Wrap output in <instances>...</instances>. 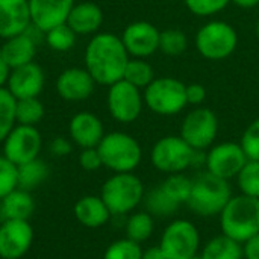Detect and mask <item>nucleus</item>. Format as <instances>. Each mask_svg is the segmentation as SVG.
Here are the masks:
<instances>
[{
    "label": "nucleus",
    "mask_w": 259,
    "mask_h": 259,
    "mask_svg": "<svg viewBox=\"0 0 259 259\" xmlns=\"http://www.w3.org/2000/svg\"><path fill=\"white\" fill-rule=\"evenodd\" d=\"M188 11L197 17H211L222 12L231 0H184Z\"/></svg>",
    "instance_id": "38"
},
{
    "label": "nucleus",
    "mask_w": 259,
    "mask_h": 259,
    "mask_svg": "<svg viewBox=\"0 0 259 259\" xmlns=\"http://www.w3.org/2000/svg\"><path fill=\"white\" fill-rule=\"evenodd\" d=\"M30 26L29 0H0V38L24 33Z\"/></svg>",
    "instance_id": "20"
},
{
    "label": "nucleus",
    "mask_w": 259,
    "mask_h": 259,
    "mask_svg": "<svg viewBox=\"0 0 259 259\" xmlns=\"http://www.w3.org/2000/svg\"><path fill=\"white\" fill-rule=\"evenodd\" d=\"M46 74L44 70L36 62H29L26 65L11 70L6 88L17 99H30L38 97L44 90Z\"/></svg>",
    "instance_id": "17"
},
{
    "label": "nucleus",
    "mask_w": 259,
    "mask_h": 259,
    "mask_svg": "<svg viewBox=\"0 0 259 259\" xmlns=\"http://www.w3.org/2000/svg\"><path fill=\"white\" fill-rule=\"evenodd\" d=\"M143 249L140 243L129 238H121L108 246L103 253V259H141Z\"/></svg>",
    "instance_id": "36"
},
{
    "label": "nucleus",
    "mask_w": 259,
    "mask_h": 259,
    "mask_svg": "<svg viewBox=\"0 0 259 259\" xmlns=\"http://www.w3.org/2000/svg\"><path fill=\"white\" fill-rule=\"evenodd\" d=\"M0 55L12 70L33 62L36 55V42L29 35V32H24L5 39L3 46L0 47Z\"/></svg>",
    "instance_id": "22"
},
{
    "label": "nucleus",
    "mask_w": 259,
    "mask_h": 259,
    "mask_svg": "<svg viewBox=\"0 0 259 259\" xmlns=\"http://www.w3.org/2000/svg\"><path fill=\"white\" fill-rule=\"evenodd\" d=\"M191 259H202V258H200V255H197V256H194V258H191Z\"/></svg>",
    "instance_id": "48"
},
{
    "label": "nucleus",
    "mask_w": 259,
    "mask_h": 259,
    "mask_svg": "<svg viewBox=\"0 0 259 259\" xmlns=\"http://www.w3.org/2000/svg\"><path fill=\"white\" fill-rule=\"evenodd\" d=\"M231 197L232 190L229 181L205 171L193 181L191 194L187 203L190 209L200 217H215L222 214Z\"/></svg>",
    "instance_id": "3"
},
{
    "label": "nucleus",
    "mask_w": 259,
    "mask_h": 259,
    "mask_svg": "<svg viewBox=\"0 0 259 259\" xmlns=\"http://www.w3.org/2000/svg\"><path fill=\"white\" fill-rule=\"evenodd\" d=\"M244 259H259V234L243 244Z\"/></svg>",
    "instance_id": "43"
},
{
    "label": "nucleus",
    "mask_w": 259,
    "mask_h": 259,
    "mask_svg": "<svg viewBox=\"0 0 259 259\" xmlns=\"http://www.w3.org/2000/svg\"><path fill=\"white\" fill-rule=\"evenodd\" d=\"M247 159L259 161V118L253 120L243 132L240 141Z\"/></svg>",
    "instance_id": "39"
},
{
    "label": "nucleus",
    "mask_w": 259,
    "mask_h": 259,
    "mask_svg": "<svg viewBox=\"0 0 259 259\" xmlns=\"http://www.w3.org/2000/svg\"><path fill=\"white\" fill-rule=\"evenodd\" d=\"M96 85V80L85 67L67 68L56 79V91L67 102H83L90 99Z\"/></svg>",
    "instance_id": "18"
},
{
    "label": "nucleus",
    "mask_w": 259,
    "mask_h": 259,
    "mask_svg": "<svg viewBox=\"0 0 259 259\" xmlns=\"http://www.w3.org/2000/svg\"><path fill=\"white\" fill-rule=\"evenodd\" d=\"M238 46L237 30L226 21L212 20L203 24L196 33L197 52L209 61L229 58Z\"/></svg>",
    "instance_id": "7"
},
{
    "label": "nucleus",
    "mask_w": 259,
    "mask_h": 259,
    "mask_svg": "<svg viewBox=\"0 0 259 259\" xmlns=\"http://www.w3.org/2000/svg\"><path fill=\"white\" fill-rule=\"evenodd\" d=\"M17 167H18V188L21 190L32 191L38 188L49 178V167L39 158H35Z\"/></svg>",
    "instance_id": "27"
},
{
    "label": "nucleus",
    "mask_w": 259,
    "mask_h": 259,
    "mask_svg": "<svg viewBox=\"0 0 259 259\" xmlns=\"http://www.w3.org/2000/svg\"><path fill=\"white\" fill-rule=\"evenodd\" d=\"M50 152L53 156H58V158L67 156L71 153V143L64 137H58L50 143Z\"/></svg>",
    "instance_id": "42"
},
{
    "label": "nucleus",
    "mask_w": 259,
    "mask_h": 259,
    "mask_svg": "<svg viewBox=\"0 0 259 259\" xmlns=\"http://www.w3.org/2000/svg\"><path fill=\"white\" fill-rule=\"evenodd\" d=\"M241 194L259 199V161L249 159L237 176Z\"/></svg>",
    "instance_id": "34"
},
{
    "label": "nucleus",
    "mask_w": 259,
    "mask_h": 259,
    "mask_svg": "<svg viewBox=\"0 0 259 259\" xmlns=\"http://www.w3.org/2000/svg\"><path fill=\"white\" fill-rule=\"evenodd\" d=\"M106 103L111 117L120 123L127 124L141 115L144 96L141 94L140 88L121 79L109 87Z\"/></svg>",
    "instance_id": "11"
},
{
    "label": "nucleus",
    "mask_w": 259,
    "mask_h": 259,
    "mask_svg": "<svg viewBox=\"0 0 259 259\" xmlns=\"http://www.w3.org/2000/svg\"><path fill=\"white\" fill-rule=\"evenodd\" d=\"M103 167L114 173H132L143 159L140 143L129 134L109 132L105 134L97 146Z\"/></svg>",
    "instance_id": "4"
},
{
    "label": "nucleus",
    "mask_w": 259,
    "mask_h": 259,
    "mask_svg": "<svg viewBox=\"0 0 259 259\" xmlns=\"http://www.w3.org/2000/svg\"><path fill=\"white\" fill-rule=\"evenodd\" d=\"M159 247L167 259L194 258L200 249V232L190 220H173L164 229Z\"/></svg>",
    "instance_id": "9"
},
{
    "label": "nucleus",
    "mask_w": 259,
    "mask_h": 259,
    "mask_svg": "<svg viewBox=\"0 0 259 259\" xmlns=\"http://www.w3.org/2000/svg\"><path fill=\"white\" fill-rule=\"evenodd\" d=\"M123 79L140 90H146L155 80V71L153 67L143 58H131L126 65Z\"/></svg>",
    "instance_id": "28"
},
{
    "label": "nucleus",
    "mask_w": 259,
    "mask_h": 259,
    "mask_svg": "<svg viewBox=\"0 0 259 259\" xmlns=\"http://www.w3.org/2000/svg\"><path fill=\"white\" fill-rule=\"evenodd\" d=\"M143 203H144L146 212H149L152 217H159V219L171 217L181 206L159 185L144 194Z\"/></svg>",
    "instance_id": "26"
},
{
    "label": "nucleus",
    "mask_w": 259,
    "mask_h": 259,
    "mask_svg": "<svg viewBox=\"0 0 259 259\" xmlns=\"http://www.w3.org/2000/svg\"><path fill=\"white\" fill-rule=\"evenodd\" d=\"M188 47V38L181 29H165L159 33V50L167 56H179Z\"/></svg>",
    "instance_id": "33"
},
{
    "label": "nucleus",
    "mask_w": 259,
    "mask_h": 259,
    "mask_svg": "<svg viewBox=\"0 0 259 259\" xmlns=\"http://www.w3.org/2000/svg\"><path fill=\"white\" fill-rule=\"evenodd\" d=\"M9 74H11V68L5 62V59L2 58V55H0V88L6 87L8 79H9Z\"/></svg>",
    "instance_id": "45"
},
{
    "label": "nucleus",
    "mask_w": 259,
    "mask_h": 259,
    "mask_svg": "<svg viewBox=\"0 0 259 259\" xmlns=\"http://www.w3.org/2000/svg\"><path fill=\"white\" fill-rule=\"evenodd\" d=\"M15 106H17V99L8 91L6 87L0 88V143H3L8 134L17 124Z\"/></svg>",
    "instance_id": "31"
},
{
    "label": "nucleus",
    "mask_w": 259,
    "mask_h": 259,
    "mask_svg": "<svg viewBox=\"0 0 259 259\" xmlns=\"http://www.w3.org/2000/svg\"><path fill=\"white\" fill-rule=\"evenodd\" d=\"M231 3L237 5L238 8H243V9H250V8H255L259 5V0H231Z\"/></svg>",
    "instance_id": "46"
},
{
    "label": "nucleus",
    "mask_w": 259,
    "mask_h": 259,
    "mask_svg": "<svg viewBox=\"0 0 259 259\" xmlns=\"http://www.w3.org/2000/svg\"><path fill=\"white\" fill-rule=\"evenodd\" d=\"M199 153L181 135H168L155 143L150 159L153 167L161 173L175 175L184 173L194 165Z\"/></svg>",
    "instance_id": "6"
},
{
    "label": "nucleus",
    "mask_w": 259,
    "mask_h": 259,
    "mask_svg": "<svg viewBox=\"0 0 259 259\" xmlns=\"http://www.w3.org/2000/svg\"><path fill=\"white\" fill-rule=\"evenodd\" d=\"M175 202H178L179 205L187 203L191 194V188H193V181L190 178H187L184 173H175V175H168V178L159 185Z\"/></svg>",
    "instance_id": "32"
},
{
    "label": "nucleus",
    "mask_w": 259,
    "mask_h": 259,
    "mask_svg": "<svg viewBox=\"0 0 259 259\" xmlns=\"http://www.w3.org/2000/svg\"><path fill=\"white\" fill-rule=\"evenodd\" d=\"M46 41L55 52H68L76 44V33L71 27L64 23L46 32Z\"/></svg>",
    "instance_id": "35"
},
{
    "label": "nucleus",
    "mask_w": 259,
    "mask_h": 259,
    "mask_svg": "<svg viewBox=\"0 0 259 259\" xmlns=\"http://www.w3.org/2000/svg\"><path fill=\"white\" fill-rule=\"evenodd\" d=\"M111 215V211L100 196H83L74 205L76 220L90 229L102 228L109 222Z\"/></svg>",
    "instance_id": "23"
},
{
    "label": "nucleus",
    "mask_w": 259,
    "mask_h": 259,
    "mask_svg": "<svg viewBox=\"0 0 259 259\" xmlns=\"http://www.w3.org/2000/svg\"><path fill=\"white\" fill-rule=\"evenodd\" d=\"M247 161L241 144L232 141L211 146L205 155L206 171L226 181L237 178Z\"/></svg>",
    "instance_id": "12"
},
{
    "label": "nucleus",
    "mask_w": 259,
    "mask_h": 259,
    "mask_svg": "<svg viewBox=\"0 0 259 259\" xmlns=\"http://www.w3.org/2000/svg\"><path fill=\"white\" fill-rule=\"evenodd\" d=\"M35 212L30 191L17 188L0 200V223L8 220H29Z\"/></svg>",
    "instance_id": "24"
},
{
    "label": "nucleus",
    "mask_w": 259,
    "mask_h": 259,
    "mask_svg": "<svg viewBox=\"0 0 259 259\" xmlns=\"http://www.w3.org/2000/svg\"><path fill=\"white\" fill-rule=\"evenodd\" d=\"M222 234L244 244L259 234V199L232 196L220 214Z\"/></svg>",
    "instance_id": "2"
},
{
    "label": "nucleus",
    "mask_w": 259,
    "mask_h": 259,
    "mask_svg": "<svg viewBox=\"0 0 259 259\" xmlns=\"http://www.w3.org/2000/svg\"><path fill=\"white\" fill-rule=\"evenodd\" d=\"M129 59L121 36L111 32L94 33L83 55L85 68L96 83L108 87L123 79Z\"/></svg>",
    "instance_id": "1"
},
{
    "label": "nucleus",
    "mask_w": 259,
    "mask_h": 259,
    "mask_svg": "<svg viewBox=\"0 0 259 259\" xmlns=\"http://www.w3.org/2000/svg\"><path fill=\"white\" fill-rule=\"evenodd\" d=\"M79 165L87 171H96L100 167H103V162H102L97 147L82 149V152L79 155Z\"/></svg>",
    "instance_id": "40"
},
{
    "label": "nucleus",
    "mask_w": 259,
    "mask_h": 259,
    "mask_svg": "<svg viewBox=\"0 0 259 259\" xmlns=\"http://www.w3.org/2000/svg\"><path fill=\"white\" fill-rule=\"evenodd\" d=\"M18 188V167L3 155L0 156V200Z\"/></svg>",
    "instance_id": "37"
},
{
    "label": "nucleus",
    "mask_w": 259,
    "mask_h": 259,
    "mask_svg": "<svg viewBox=\"0 0 259 259\" xmlns=\"http://www.w3.org/2000/svg\"><path fill=\"white\" fill-rule=\"evenodd\" d=\"M71 141L80 149L97 147L105 137V127L102 120L88 111L77 112L71 117L68 124Z\"/></svg>",
    "instance_id": "19"
},
{
    "label": "nucleus",
    "mask_w": 259,
    "mask_h": 259,
    "mask_svg": "<svg viewBox=\"0 0 259 259\" xmlns=\"http://www.w3.org/2000/svg\"><path fill=\"white\" fill-rule=\"evenodd\" d=\"M103 23V11L99 5L93 2L74 3L67 24L76 35H93Z\"/></svg>",
    "instance_id": "21"
},
{
    "label": "nucleus",
    "mask_w": 259,
    "mask_h": 259,
    "mask_svg": "<svg viewBox=\"0 0 259 259\" xmlns=\"http://www.w3.org/2000/svg\"><path fill=\"white\" fill-rule=\"evenodd\" d=\"M146 190L134 173H114L102 187L100 197L112 215H126L143 203Z\"/></svg>",
    "instance_id": "5"
},
{
    "label": "nucleus",
    "mask_w": 259,
    "mask_h": 259,
    "mask_svg": "<svg viewBox=\"0 0 259 259\" xmlns=\"http://www.w3.org/2000/svg\"><path fill=\"white\" fill-rule=\"evenodd\" d=\"M256 35H258V39H259V20H258V23H256Z\"/></svg>",
    "instance_id": "47"
},
{
    "label": "nucleus",
    "mask_w": 259,
    "mask_h": 259,
    "mask_svg": "<svg viewBox=\"0 0 259 259\" xmlns=\"http://www.w3.org/2000/svg\"><path fill=\"white\" fill-rule=\"evenodd\" d=\"M219 134V118L214 111L208 108H196L190 111L182 124L181 137L197 152L208 150Z\"/></svg>",
    "instance_id": "10"
},
{
    "label": "nucleus",
    "mask_w": 259,
    "mask_h": 259,
    "mask_svg": "<svg viewBox=\"0 0 259 259\" xmlns=\"http://www.w3.org/2000/svg\"><path fill=\"white\" fill-rule=\"evenodd\" d=\"M42 147V138L35 126L15 124L3 140V156L15 165H21L38 158Z\"/></svg>",
    "instance_id": "13"
},
{
    "label": "nucleus",
    "mask_w": 259,
    "mask_h": 259,
    "mask_svg": "<svg viewBox=\"0 0 259 259\" xmlns=\"http://www.w3.org/2000/svg\"><path fill=\"white\" fill-rule=\"evenodd\" d=\"M74 0H29L32 26L46 33L47 30L67 23Z\"/></svg>",
    "instance_id": "16"
},
{
    "label": "nucleus",
    "mask_w": 259,
    "mask_h": 259,
    "mask_svg": "<svg viewBox=\"0 0 259 259\" xmlns=\"http://www.w3.org/2000/svg\"><path fill=\"white\" fill-rule=\"evenodd\" d=\"M33 228L29 220H8L0 223V258H23L33 243Z\"/></svg>",
    "instance_id": "14"
},
{
    "label": "nucleus",
    "mask_w": 259,
    "mask_h": 259,
    "mask_svg": "<svg viewBox=\"0 0 259 259\" xmlns=\"http://www.w3.org/2000/svg\"><path fill=\"white\" fill-rule=\"evenodd\" d=\"M141 259H167V256L159 246H152V247L143 250Z\"/></svg>",
    "instance_id": "44"
},
{
    "label": "nucleus",
    "mask_w": 259,
    "mask_h": 259,
    "mask_svg": "<svg viewBox=\"0 0 259 259\" xmlns=\"http://www.w3.org/2000/svg\"><path fill=\"white\" fill-rule=\"evenodd\" d=\"M44 114H46L44 105L38 100V97L17 100V106H15L17 124L36 126L44 118Z\"/></svg>",
    "instance_id": "30"
},
{
    "label": "nucleus",
    "mask_w": 259,
    "mask_h": 259,
    "mask_svg": "<svg viewBox=\"0 0 259 259\" xmlns=\"http://www.w3.org/2000/svg\"><path fill=\"white\" fill-rule=\"evenodd\" d=\"M153 229L155 222L149 212H134L132 215H129L126 222V238L141 244L143 241L150 238Z\"/></svg>",
    "instance_id": "29"
},
{
    "label": "nucleus",
    "mask_w": 259,
    "mask_h": 259,
    "mask_svg": "<svg viewBox=\"0 0 259 259\" xmlns=\"http://www.w3.org/2000/svg\"><path fill=\"white\" fill-rule=\"evenodd\" d=\"M199 255L202 259H244V250L241 243L220 234L211 238Z\"/></svg>",
    "instance_id": "25"
},
{
    "label": "nucleus",
    "mask_w": 259,
    "mask_h": 259,
    "mask_svg": "<svg viewBox=\"0 0 259 259\" xmlns=\"http://www.w3.org/2000/svg\"><path fill=\"white\" fill-rule=\"evenodd\" d=\"M159 30L149 21H134L126 26L121 41L132 58H147L159 50Z\"/></svg>",
    "instance_id": "15"
},
{
    "label": "nucleus",
    "mask_w": 259,
    "mask_h": 259,
    "mask_svg": "<svg viewBox=\"0 0 259 259\" xmlns=\"http://www.w3.org/2000/svg\"><path fill=\"white\" fill-rule=\"evenodd\" d=\"M144 105L158 115H176L185 109V83L175 77H155L144 90Z\"/></svg>",
    "instance_id": "8"
},
{
    "label": "nucleus",
    "mask_w": 259,
    "mask_h": 259,
    "mask_svg": "<svg viewBox=\"0 0 259 259\" xmlns=\"http://www.w3.org/2000/svg\"><path fill=\"white\" fill-rule=\"evenodd\" d=\"M185 96L188 105H202L206 99V88L202 83H188L185 85Z\"/></svg>",
    "instance_id": "41"
}]
</instances>
